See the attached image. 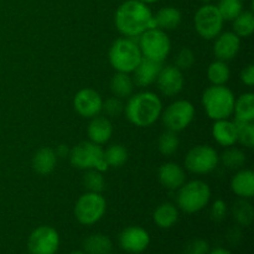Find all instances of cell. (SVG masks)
I'll use <instances>...</instances> for the list:
<instances>
[{"label": "cell", "instance_id": "obj_1", "mask_svg": "<svg viewBox=\"0 0 254 254\" xmlns=\"http://www.w3.org/2000/svg\"><path fill=\"white\" fill-rule=\"evenodd\" d=\"M116 26L127 37L140 36L145 30L154 29V15L148 4L139 0H127L116 11Z\"/></svg>", "mask_w": 254, "mask_h": 254}, {"label": "cell", "instance_id": "obj_2", "mask_svg": "<svg viewBox=\"0 0 254 254\" xmlns=\"http://www.w3.org/2000/svg\"><path fill=\"white\" fill-rule=\"evenodd\" d=\"M161 101L151 92H141L128 101L126 117L136 127H149L155 123L161 114Z\"/></svg>", "mask_w": 254, "mask_h": 254}, {"label": "cell", "instance_id": "obj_3", "mask_svg": "<svg viewBox=\"0 0 254 254\" xmlns=\"http://www.w3.org/2000/svg\"><path fill=\"white\" fill-rule=\"evenodd\" d=\"M235 96L232 91L223 86H212L205 91L202 104L211 119L220 121L232 116L235 109Z\"/></svg>", "mask_w": 254, "mask_h": 254}, {"label": "cell", "instance_id": "obj_4", "mask_svg": "<svg viewBox=\"0 0 254 254\" xmlns=\"http://www.w3.org/2000/svg\"><path fill=\"white\" fill-rule=\"evenodd\" d=\"M140 49L135 41L128 39H118L109 50V62L114 69L123 73H130L140 62Z\"/></svg>", "mask_w": 254, "mask_h": 254}, {"label": "cell", "instance_id": "obj_5", "mask_svg": "<svg viewBox=\"0 0 254 254\" xmlns=\"http://www.w3.org/2000/svg\"><path fill=\"white\" fill-rule=\"evenodd\" d=\"M69 161L77 169H96L99 171H106L108 165L104 160V151L98 144L92 141H82L78 145L69 150Z\"/></svg>", "mask_w": 254, "mask_h": 254}, {"label": "cell", "instance_id": "obj_6", "mask_svg": "<svg viewBox=\"0 0 254 254\" xmlns=\"http://www.w3.org/2000/svg\"><path fill=\"white\" fill-rule=\"evenodd\" d=\"M211 190L203 181L195 180L181 186L178 193V206L188 213L197 212L208 203Z\"/></svg>", "mask_w": 254, "mask_h": 254}, {"label": "cell", "instance_id": "obj_7", "mask_svg": "<svg viewBox=\"0 0 254 254\" xmlns=\"http://www.w3.org/2000/svg\"><path fill=\"white\" fill-rule=\"evenodd\" d=\"M139 49L144 57L163 62L171 49V42L164 30L154 27L148 29L140 35Z\"/></svg>", "mask_w": 254, "mask_h": 254}, {"label": "cell", "instance_id": "obj_8", "mask_svg": "<svg viewBox=\"0 0 254 254\" xmlns=\"http://www.w3.org/2000/svg\"><path fill=\"white\" fill-rule=\"evenodd\" d=\"M106 206V200L101 193H84L77 201L74 215L82 225H93L103 217Z\"/></svg>", "mask_w": 254, "mask_h": 254}, {"label": "cell", "instance_id": "obj_9", "mask_svg": "<svg viewBox=\"0 0 254 254\" xmlns=\"http://www.w3.org/2000/svg\"><path fill=\"white\" fill-rule=\"evenodd\" d=\"M193 21L198 35L203 39L211 40L220 35L225 20L221 16L217 6L212 4H205L196 11Z\"/></svg>", "mask_w": 254, "mask_h": 254}, {"label": "cell", "instance_id": "obj_10", "mask_svg": "<svg viewBox=\"0 0 254 254\" xmlns=\"http://www.w3.org/2000/svg\"><path fill=\"white\" fill-rule=\"evenodd\" d=\"M220 161L217 151L208 145H197L185 158V166L193 174H207L215 170Z\"/></svg>", "mask_w": 254, "mask_h": 254}, {"label": "cell", "instance_id": "obj_11", "mask_svg": "<svg viewBox=\"0 0 254 254\" xmlns=\"http://www.w3.org/2000/svg\"><path fill=\"white\" fill-rule=\"evenodd\" d=\"M195 117V108L189 101H176L163 113V122L170 131H180L188 128Z\"/></svg>", "mask_w": 254, "mask_h": 254}, {"label": "cell", "instance_id": "obj_12", "mask_svg": "<svg viewBox=\"0 0 254 254\" xmlns=\"http://www.w3.org/2000/svg\"><path fill=\"white\" fill-rule=\"evenodd\" d=\"M59 243L60 237L56 230L49 226H41L30 235L27 246L31 254H55Z\"/></svg>", "mask_w": 254, "mask_h": 254}, {"label": "cell", "instance_id": "obj_13", "mask_svg": "<svg viewBox=\"0 0 254 254\" xmlns=\"http://www.w3.org/2000/svg\"><path fill=\"white\" fill-rule=\"evenodd\" d=\"M73 104L74 109L79 116L84 117V118H93V117L98 116L99 112L102 111L103 101L98 92L86 88L76 94Z\"/></svg>", "mask_w": 254, "mask_h": 254}, {"label": "cell", "instance_id": "obj_14", "mask_svg": "<svg viewBox=\"0 0 254 254\" xmlns=\"http://www.w3.org/2000/svg\"><path fill=\"white\" fill-rule=\"evenodd\" d=\"M156 82L164 96L173 97L183 89L184 76L181 73V69H179L176 66L161 67Z\"/></svg>", "mask_w": 254, "mask_h": 254}, {"label": "cell", "instance_id": "obj_15", "mask_svg": "<svg viewBox=\"0 0 254 254\" xmlns=\"http://www.w3.org/2000/svg\"><path fill=\"white\" fill-rule=\"evenodd\" d=\"M148 232L140 227H128L121 233L119 242L123 250L130 253H140L149 245Z\"/></svg>", "mask_w": 254, "mask_h": 254}, {"label": "cell", "instance_id": "obj_16", "mask_svg": "<svg viewBox=\"0 0 254 254\" xmlns=\"http://www.w3.org/2000/svg\"><path fill=\"white\" fill-rule=\"evenodd\" d=\"M240 47L241 40L235 32H223L216 40L213 51L220 61L226 62L232 60L238 54Z\"/></svg>", "mask_w": 254, "mask_h": 254}, {"label": "cell", "instance_id": "obj_17", "mask_svg": "<svg viewBox=\"0 0 254 254\" xmlns=\"http://www.w3.org/2000/svg\"><path fill=\"white\" fill-rule=\"evenodd\" d=\"M161 67H163L161 62L154 61L148 57H141L139 64L133 71L135 84H138L139 87H146L154 83L158 78Z\"/></svg>", "mask_w": 254, "mask_h": 254}, {"label": "cell", "instance_id": "obj_18", "mask_svg": "<svg viewBox=\"0 0 254 254\" xmlns=\"http://www.w3.org/2000/svg\"><path fill=\"white\" fill-rule=\"evenodd\" d=\"M186 180L185 171L175 163H166L159 169V181L169 190H176L181 188Z\"/></svg>", "mask_w": 254, "mask_h": 254}, {"label": "cell", "instance_id": "obj_19", "mask_svg": "<svg viewBox=\"0 0 254 254\" xmlns=\"http://www.w3.org/2000/svg\"><path fill=\"white\" fill-rule=\"evenodd\" d=\"M88 136L92 143L101 144L107 143L113 134V127L106 117H93L88 126Z\"/></svg>", "mask_w": 254, "mask_h": 254}, {"label": "cell", "instance_id": "obj_20", "mask_svg": "<svg viewBox=\"0 0 254 254\" xmlns=\"http://www.w3.org/2000/svg\"><path fill=\"white\" fill-rule=\"evenodd\" d=\"M213 138L220 145L232 146L237 141V128L233 122L227 119H220L213 124Z\"/></svg>", "mask_w": 254, "mask_h": 254}, {"label": "cell", "instance_id": "obj_21", "mask_svg": "<svg viewBox=\"0 0 254 254\" xmlns=\"http://www.w3.org/2000/svg\"><path fill=\"white\" fill-rule=\"evenodd\" d=\"M231 189L242 198H251L254 193V173L252 170H241L231 181Z\"/></svg>", "mask_w": 254, "mask_h": 254}, {"label": "cell", "instance_id": "obj_22", "mask_svg": "<svg viewBox=\"0 0 254 254\" xmlns=\"http://www.w3.org/2000/svg\"><path fill=\"white\" fill-rule=\"evenodd\" d=\"M57 156L51 148H42L32 158V168L40 175H47L52 173L56 166Z\"/></svg>", "mask_w": 254, "mask_h": 254}, {"label": "cell", "instance_id": "obj_23", "mask_svg": "<svg viewBox=\"0 0 254 254\" xmlns=\"http://www.w3.org/2000/svg\"><path fill=\"white\" fill-rule=\"evenodd\" d=\"M155 27L160 30H174L180 25L181 12L176 7L166 6L159 10L154 16Z\"/></svg>", "mask_w": 254, "mask_h": 254}, {"label": "cell", "instance_id": "obj_24", "mask_svg": "<svg viewBox=\"0 0 254 254\" xmlns=\"http://www.w3.org/2000/svg\"><path fill=\"white\" fill-rule=\"evenodd\" d=\"M111 89L113 94L118 98H127L130 97L134 89V81L128 73L118 72L114 74L111 81Z\"/></svg>", "mask_w": 254, "mask_h": 254}, {"label": "cell", "instance_id": "obj_25", "mask_svg": "<svg viewBox=\"0 0 254 254\" xmlns=\"http://www.w3.org/2000/svg\"><path fill=\"white\" fill-rule=\"evenodd\" d=\"M236 119L242 122H253L254 119V94L245 93L235 101Z\"/></svg>", "mask_w": 254, "mask_h": 254}, {"label": "cell", "instance_id": "obj_26", "mask_svg": "<svg viewBox=\"0 0 254 254\" xmlns=\"http://www.w3.org/2000/svg\"><path fill=\"white\" fill-rule=\"evenodd\" d=\"M178 208L171 203H163L154 212V221L161 228H169L178 221Z\"/></svg>", "mask_w": 254, "mask_h": 254}, {"label": "cell", "instance_id": "obj_27", "mask_svg": "<svg viewBox=\"0 0 254 254\" xmlns=\"http://www.w3.org/2000/svg\"><path fill=\"white\" fill-rule=\"evenodd\" d=\"M84 251L88 254H108L112 251V242L103 235H93L84 241Z\"/></svg>", "mask_w": 254, "mask_h": 254}, {"label": "cell", "instance_id": "obj_28", "mask_svg": "<svg viewBox=\"0 0 254 254\" xmlns=\"http://www.w3.org/2000/svg\"><path fill=\"white\" fill-rule=\"evenodd\" d=\"M233 30L238 37H248L254 31V15L252 11H242L233 20Z\"/></svg>", "mask_w": 254, "mask_h": 254}, {"label": "cell", "instance_id": "obj_29", "mask_svg": "<svg viewBox=\"0 0 254 254\" xmlns=\"http://www.w3.org/2000/svg\"><path fill=\"white\" fill-rule=\"evenodd\" d=\"M208 79L213 86H223L230 79V68L223 61H216L208 66Z\"/></svg>", "mask_w": 254, "mask_h": 254}, {"label": "cell", "instance_id": "obj_30", "mask_svg": "<svg viewBox=\"0 0 254 254\" xmlns=\"http://www.w3.org/2000/svg\"><path fill=\"white\" fill-rule=\"evenodd\" d=\"M233 218L242 226H250L253 221V207L248 201L243 200L237 201L232 207Z\"/></svg>", "mask_w": 254, "mask_h": 254}, {"label": "cell", "instance_id": "obj_31", "mask_svg": "<svg viewBox=\"0 0 254 254\" xmlns=\"http://www.w3.org/2000/svg\"><path fill=\"white\" fill-rule=\"evenodd\" d=\"M104 160H106V164L108 166L119 168L128 160V153H127L124 146L114 144V145H111L104 151Z\"/></svg>", "mask_w": 254, "mask_h": 254}, {"label": "cell", "instance_id": "obj_32", "mask_svg": "<svg viewBox=\"0 0 254 254\" xmlns=\"http://www.w3.org/2000/svg\"><path fill=\"white\" fill-rule=\"evenodd\" d=\"M83 185L89 192L101 193L106 189V181L102 175V171L89 169L83 176Z\"/></svg>", "mask_w": 254, "mask_h": 254}, {"label": "cell", "instance_id": "obj_33", "mask_svg": "<svg viewBox=\"0 0 254 254\" xmlns=\"http://www.w3.org/2000/svg\"><path fill=\"white\" fill-rule=\"evenodd\" d=\"M235 124L237 128V141L252 149L254 146V124L252 122H242L238 119H236Z\"/></svg>", "mask_w": 254, "mask_h": 254}, {"label": "cell", "instance_id": "obj_34", "mask_svg": "<svg viewBox=\"0 0 254 254\" xmlns=\"http://www.w3.org/2000/svg\"><path fill=\"white\" fill-rule=\"evenodd\" d=\"M242 7L243 5L241 0H220L217 5L222 19L228 21H233L243 11Z\"/></svg>", "mask_w": 254, "mask_h": 254}, {"label": "cell", "instance_id": "obj_35", "mask_svg": "<svg viewBox=\"0 0 254 254\" xmlns=\"http://www.w3.org/2000/svg\"><path fill=\"white\" fill-rule=\"evenodd\" d=\"M221 160H222L223 165L227 166L228 169H240L246 163V155L240 149L231 148L223 151Z\"/></svg>", "mask_w": 254, "mask_h": 254}, {"label": "cell", "instance_id": "obj_36", "mask_svg": "<svg viewBox=\"0 0 254 254\" xmlns=\"http://www.w3.org/2000/svg\"><path fill=\"white\" fill-rule=\"evenodd\" d=\"M158 148L163 155H171L179 148V139L174 131H166L161 134L158 141Z\"/></svg>", "mask_w": 254, "mask_h": 254}, {"label": "cell", "instance_id": "obj_37", "mask_svg": "<svg viewBox=\"0 0 254 254\" xmlns=\"http://www.w3.org/2000/svg\"><path fill=\"white\" fill-rule=\"evenodd\" d=\"M193 62H195V55L190 49H186V47L181 49L176 56V67L179 69H189L192 67Z\"/></svg>", "mask_w": 254, "mask_h": 254}, {"label": "cell", "instance_id": "obj_38", "mask_svg": "<svg viewBox=\"0 0 254 254\" xmlns=\"http://www.w3.org/2000/svg\"><path fill=\"white\" fill-rule=\"evenodd\" d=\"M102 109L106 112L107 116L118 117L119 114L123 112L124 106L118 97H112V98L107 99V101L102 104Z\"/></svg>", "mask_w": 254, "mask_h": 254}, {"label": "cell", "instance_id": "obj_39", "mask_svg": "<svg viewBox=\"0 0 254 254\" xmlns=\"http://www.w3.org/2000/svg\"><path fill=\"white\" fill-rule=\"evenodd\" d=\"M208 251V243L203 240H195L186 247V254H206Z\"/></svg>", "mask_w": 254, "mask_h": 254}, {"label": "cell", "instance_id": "obj_40", "mask_svg": "<svg viewBox=\"0 0 254 254\" xmlns=\"http://www.w3.org/2000/svg\"><path fill=\"white\" fill-rule=\"evenodd\" d=\"M226 212H227V207H226V203L223 201L217 200L213 203L212 211H211V216H212L213 220L220 222L226 217Z\"/></svg>", "mask_w": 254, "mask_h": 254}, {"label": "cell", "instance_id": "obj_41", "mask_svg": "<svg viewBox=\"0 0 254 254\" xmlns=\"http://www.w3.org/2000/svg\"><path fill=\"white\" fill-rule=\"evenodd\" d=\"M241 79L245 84L252 87L254 84V64H248L242 72H241Z\"/></svg>", "mask_w": 254, "mask_h": 254}, {"label": "cell", "instance_id": "obj_42", "mask_svg": "<svg viewBox=\"0 0 254 254\" xmlns=\"http://www.w3.org/2000/svg\"><path fill=\"white\" fill-rule=\"evenodd\" d=\"M55 153H56V156H59V158H62V159L67 158V156L69 155L68 148H67V145H64V144H61V145L57 146Z\"/></svg>", "mask_w": 254, "mask_h": 254}, {"label": "cell", "instance_id": "obj_43", "mask_svg": "<svg viewBox=\"0 0 254 254\" xmlns=\"http://www.w3.org/2000/svg\"><path fill=\"white\" fill-rule=\"evenodd\" d=\"M210 254H231V253L228 252V251L223 250V248H217V250L212 251Z\"/></svg>", "mask_w": 254, "mask_h": 254}, {"label": "cell", "instance_id": "obj_44", "mask_svg": "<svg viewBox=\"0 0 254 254\" xmlns=\"http://www.w3.org/2000/svg\"><path fill=\"white\" fill-rule=\"evenodd\" d=\"M139 1H141V2H145V4H153V2H156V1H159V0H139Z\"/></svg>", "mask_w": 254, "mask_h": 254}, {"label": "cell", "instance_id": "obj_45", "mask_svg": "<svg viewBox=\"0 0 254 254\" xmlns=\"http://www.w3.org/2000/svg\"><path fill=\"white\" fill-rule=\"evenodd\" d=\"M72 254H84L83 252H73Z\"/></svg>", "mask_w": 254, "mask_h": 254}, {"label": "cell", "instance_id": "obj_46", "mask_svg": "<svg viewBox=\"0 0 254 254\" xmlns=\"http://www.w3.org/2000/svg\"><path fill=\"white\" fill-rule=\"evenodd\" d=\"M201 1H203V2H208V1H211V0H201Z\"/></svg>", "mask_w": 254, "mask_h": 254}, {"label": "cell", "instance_id": "obj_47", "mask_svg": "<svg viewBox=\"0 0 254 254\" xmlns=\"http://www.w3.org/2000/svg\"><path fill=\"white\" fill-rule=\"evenodd\" d=\"M241 1H245V0H241Z\"/></svg>", "mask_w": 254, "mask_h": 254}]
</instances>
